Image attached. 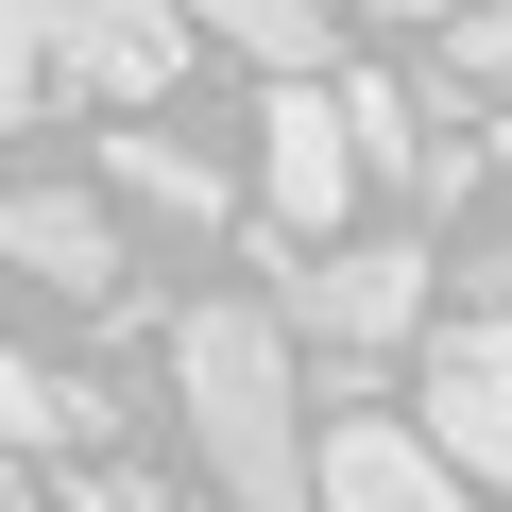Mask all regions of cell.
Listing matches in <instances>:
<instances>
[{"mask_svg":"<svg viewBox=\"0 0 512 512\" xmlns=\"http://www.w3.org/2000/svg\"><path fill=\"white\" fill-rule=\"evenodd\" d=\"M103 171H120V188H137V205H154V222H188V239H205V222H222V171H205V154H188V137H103Z\"/></svg>","mask_w":512,"mask_h":512,"instance_id":"obj_10","label":"cell"},{"mask_svg":"<svg viewBox=\"0 0 512 512\" xmlns=\"http://www.w3.org/2000/svg\"><path fill=\"white\" fill-rule=\"evenodd\" d=\"M171 393H188V444H205V495L222 512H325L308 393H291V325L274 308H188L171 325Z\"/></svg>","mask_w":512,"mask_h":512,"instance_id":"obj_1","label":"cell"},{"mask_svg":"<svg viewBox=\"0 0 512 512\" xmlns=\"http://www.w3.org/2000/svg\"><path fill=\"white\" fill-rule=\"evenodd\" d=\"M0 256H18L52 308H120V222H103L69 171H18V188H0Z\"/></svg>","mask_w":512,"mask_h":512,"instance_id":"obj_4","label":"cell"},{"mask_svg":"<svg viewBox=\"0 0 512 512\" xmlns=\"http://www.w3.org/2000/svg\"><path fill=\"white\" fill-rule=\"evenodd\" d=\"M308 478H325V512H478V478H461L410 410H325Z\"/></svg>","mask_w":512,"mask_h":512,"instance_id":"obj_3","label":"cell"},{"mask_svg":"<svg viewBox=\"0 0 512 512\" xmlns=\"http://www.w3.org/2000/svg\"><path fill=\"white\" fill-rule=\"evenodd\" d=\"M376 18H410V35H461V18H478V0H376Z\"/></svg>","mask_w":512,"mask_h":512,"instance_id":"obj_14","label":"cell"},{"mask_svg":"<svg viewBox=\"0 0 512 512\" xmlns=\"http://www.w3.org/2000/svg\"><path fill=\"white\" fill-rule=\"evenodd\" d=\"M461 308H495V325H512V222H495V239H461Z\"/></svg>","mask_w":512,"mask_h":512,"instance_id":"obj_12","label":"cell"},{"mask_svg":"<svg viewBox=\"0 0 512 512\" xmlns=\"http://www.w3.org/2000/svg\"><path fill=\"white\" fill-rule=\"evenodd\" d=\"M103 427H120V393H103V376H52L35 342H0V444H35V461H86Z\"/></svg>","mask_w":512,"mask_h":512,"instance_id":"obj_8","label":"cell"},{"mask_svg":"<svg viewBox=\"0 0 512 512\" xmlns=\"http://www.w3.org/2000/svg\"><path fill=\"white\" fill-rule=\"evenodd\" d=\"M461 86H512V0H478V18H461Z\"/></svg>","mask_w":512,"mask_h":512,"instance_id":"obj_13","label":"cell"},{"mask_svg":"<svg viewBox=\"0 0 512 512\" xmlns=\"http://www.w3.org/2000/svg\"><path fill=\"white\" fill-rule=\"evenodd\" d=\"M171 18L188 35H222V52H256V69H274V86H325V0H171Z\"/></svg>","mask_w":512,"mask_h":512,"instance_id":"obj_9","label":"cell"},{"mask_svg":"<svg viewBox=\"0 0 512 512\" xmlns=\"http://www.w3.org/2000/svg\"><path fill=\"white\" fill-rule=\"evenodd\" d=\"M52 103V0H0V137Z\"/></svg>","mask_w":512,"mask_h":512,"instance_id":"obj_11","label":"cell"},{"mask_svg":"<svg viewBox=\"0 0 512 512\" xmlns=\"http://www.w3.org/2000/svg\"><path fill=\"white\" fill-rule=\"evenodd\" d=\"M274 325L325 342V359H376V342L427 325V256L410 239H308V256H274Z\"/></svg>","mask_w":512,"mask_h":512,"instance_id":"obj_2","label":"cell"},{"mask_svg":"<svg viewBox=\"0 0 512 512\" xmlns=\"http://www.w3.org/2000/svg\"><path fill=\"white\" fill-rule=\"evenodd\" d=\"M188 69V18H171V0H52V86H86V103H154Z\"/></svg>","mask_w":512,"mask_h":512,"instance_id":"obj_5","label":"cell"},{"mask_svg":"<svg viewBox=\"0 0 512 512\" xmlns=\"http://www.w3.org/2000/svg\"><path fill=\"white\" fill-rule=\"evenodd\" d=\"M410 427H427L461 478H495V495H512V325H495V308L427 359V410H410Z\"/></svg>","mask_w":512,"mask_h":512,"instance_id":"obj_6","label":"cell"},{"mask_svg":"<svg viewBox=\"0 0 512 512\" xmlns=\"http://www.w3.org/2000/svg\"><path fill=\"white\" fill-rule=\"evenodd\" d=\"M256 137H274V222H291V239H342V205H359L342 103H325V86H274V120H256Z\"/></svg>","mask_w":512,"mask_h":512,"instance_id":"obj_7","label":"cell"}]
</instances>
